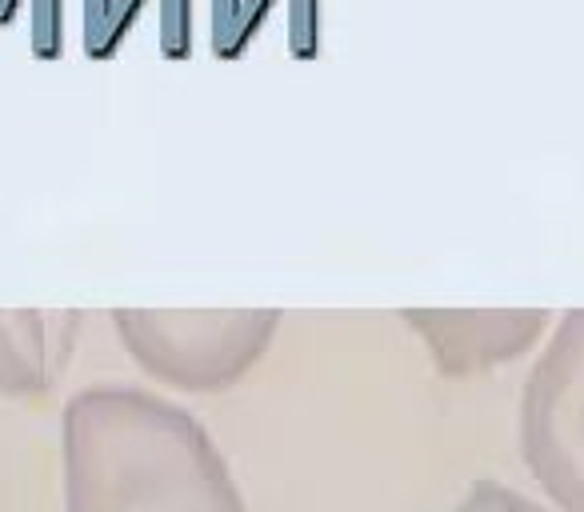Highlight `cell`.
<instances>
[{
	"instance_id": "cell-7",
	"label": "cell",
	"mask_w": 584,
	"mask_h": 512,
	"mask_svg": "<svg viewBox=\"0 0 584 512\" xmlns=\"http://www.w3.org/2000/svg\"><path fill=\"white\" fill-rule=\"evenodd\" d=\"M28 53L45 65L65 57V0H28Z\"/></svg>"
},
{
	"instance_id": "cell-9",
	"label": "cell",
	"mask_w": 584,
	"mask_h": 512,
	"mask_svg": "<svg viewBox=\"0 0 584 512\" xmlns=\"http://www.w3.org/2000/svg\"><path fill=\"white\" fill-rule=\"evenodd\" d=\"M236 12H241V0H209V45L212 57H229V40H233L236 28Z\"/></svg>"
},
{
	"instance_id": "cell-8",
	"label": "cell",
	"mask_w": 584,
	"mask_h": 512,
	"mask_svg": "<svg viewBox=\"0 0 584 512\" xmlns=\"http://www.w3.org/2000/svg\"><path fill=\"white\" fill-rule=\"evenodd\" d=\"M453 512H545V509H540V504H533L528 497H521V492L484 480V485H477V489L468 492L465 501L456 504Z\"/></svg>"
},
{
	"instance_id": "cell-6",
	"label": "cell",
	"mask_w": 584,
	"mask_h": 512,
	"mask_svg": "<svg viewBox=\"0 0 584 512\" xmlns=\"http://www.w3.org/2000/svg\"><path fill=\"white\" fill-rule=\"evenodd\" d=\"M277 4L281 0H241L233 40H229V57L224 60L245 57ZM284 4H289V57L301 60V65L304 60H316L320 57V0H284Z\"/></svg>"
},
{
	"instance_id": "cell-4",
	"label": "cell",
	"mask_w": 584,
	"mask_h": 512,
	"mask_svg": "<svg viewBox=\"0 0 584 512\" xmlns=\"http://www.w3.org/2000/svg\"><path fill=\"white\" fill-rule=\"evenodd\" d=\"M405 316L424 337L436 369L448 376H472L492 364L516 361L549 325V313L540 309H409Z\"/></svg>"
},
{
	"instance_id": "cell-1",
	"label": "cell",
	"mask_w": 584,
	"mask_h": 512,
	"mask_svg": "<svg viewBox=\"0 0 584 512\" xmlns=\"http://www.w3.org/2000/svg\"><path fill=\"white\" fill-rule=\"evenodd\" d=\"M77 512H245L229 465L197 420L144 393L72 405Z\"/></svg>"
},
{
	"instance_id": "cell-2",
	"label": "cell",
	"mask_w": 584,
	"mask_h": 512,
	"mask_svg": "<svg viewBox=\"0 0 584 512\" xmlns=\"http://www.w3.org/2000/svg\"><path fill=\"white\" fill-rule=\"evenodd\" d=\"M120 333L132 357L164 381L217 393L269 352L277 309H209V313H120Z\"/></svg>"
},
{
	"instance_id": "cell-5",
	"label": "cell",
	"mask_w": 584,
	"mask_h": 512,
	"mask_svg": "<svg viewBox=\"0 0 584 512\" xmlns=\"http://www.w3.org/2000/svg\"><path fill=\"white\" fill-rule=\"evenodd\" d=\"M152 0H81V45L89 60H113L137 28ZM161 9V57L180 65L197 48V9L192 0H156Z\"/></svg>"
},
{
	"instance_id": "cell-3",
	"label": "cell",
	"mask_w": 584,
	"mask_h": 512,
	"mask_svg": "<svg viewBox=\"0 0 584 512\" xmlns=\"http://www.w3.org/2000/svg\"><path fill=\"white\" fill-rule=\"evenodd\" d=\"M521 444L557 509L584 512V313L564 316L533 369L521 400Z\"/></svg>"
},
{
	"instance_id": "cell-10",
	"label": "cell",
	"mask_w": 584,
	"mask_h": 512,
	"mask_svg": "<svg viewBox=\"0 0 584 512\" xmlns=\"http://www.w3.org/2000/svg\"><path fill=\"white\" fill-rule=\"evenodd\" d=\"M28 0H0V28H12Z\"/></svg>"
}]
</instances>
